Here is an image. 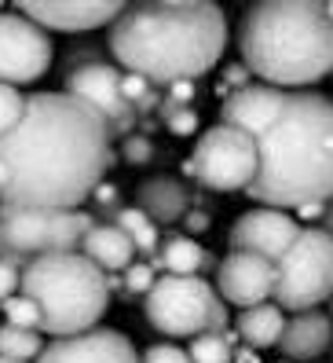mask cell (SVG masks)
<instances>
[{
    "mask_svg": "<svg viewBox=\"0 0 333 363\" xmlns=\"http://www.w3.org/2000/svg\"><path fill=\"white\" fill-rule=\"evenodd\" d=\"M114 165V136L66 92H33L0 136V206L81 209Z\"/></svg>",
    "mask_w": 333,
    "mask_h": 363,
    "instance_id": "1",
    "label": "cell"
},
{
    "mask_svg": "<svg viewBox=\"0 0 333 363\" xmlns=\"http://www.w3.org/2000/svg\"><path fill=\"white\" fill-rule=\"evenodd\" d=\"M220 125H235L257 147V180L245 195L264 209L326 206L333 199V99L253 81L220 103Z\"/></svg>",
    "mask_w": 333,
    "mask_h": 363,
    "instance_id": "2",
    "label": "cell"
},
{
    "mask_svg": "<svg viewBox=\"0 0 333 363\" xmlns=\"http://www.w3.org/2000/svg\"><path fill=\"white\" fill-rule=\"evenodd\" d=\"M227 48V15L209 0H151L124 4L110 23V55L121 74L154 89L205 77Z\"/></svg>",
    "mask_w": 333,
    "mask_h": 363,
    "instance_id": "3",
    "label": "cell"
},
{
    "mask_svg": "<svg viewBox=\"0 0 333 363\" xmlns=\"http://www.w3.org/2000/svg\"><path fill=\"white\" fill-rule=\"evenodd\" d=\"M238 55L253 81L300 92L333 74V18L308 0L253 4L238 23Z\"/></svg>",
    "mask_w": 333,
    "mask_h": 363,
    "instance_id": "4",
    "label": "cell"
},
{
    "mask_svg": "<svg viewBox=\"0 0 333 363\" xmlns=\"http://www.w3.org/2000/svg\"><path fill=\"white\" fill-rule=\"evenodd\" d=\"M18 294L30 297L40 315V334L74 337L95 330L110 308V283L81 253H52L23 268Z\"/></svg>",
    "mask_w": 333,
    "mask_h": 363,
    "instance_id": "5",
    "label": "cell"
},
{
    "mask_svg": "<svg viewBox=\"0 0 333 363\" xmlns=\"http://www.w3.org/2000/svg\"><path fill=\"white\" fill-rule=\"evenodd\" d=\"M95 217L88 209H18L0 206V261L23 272L52 253H77Z\"/></svg>",
    "mask_w": 333,
    "mask_h": 363,
    "instance_id": "6",
    "label": "cell"
},
{
    "mask_svg": "<svg viewBox=\"0 0 333 363\" xmlns=\"http://www.w3.org/2000/svg\"><path fill=\"white\" fill-rule=\"evenodd\" d=\"M143 315L165 337H198L205 330H227V305L201 275H158L143 297Z\"/></svg>",
    "mask_w": 333,
    "mask_h": 363,
    "instance_id": "7",
    "label": "cell"
},
{
    "mask_svg": "<svg viewBox=\"0 0 333 363\" xmlns=\"http://www.w3.org/2000/svg\"><path fill=\"white\" fill-rule=\"evenodd\" d=\"M329 297H333V239L319 224H308L275 261L271 301L282 312H311L326 305Z\"/></svg>",
    "mask_w": 333,
    "mask_h": 363,
    "instance_id": "8",
    "label": "cell"
},
{
    "mask_svg": "<svg viewBox=\"0 0 333 363\" xmlns=\"http://www.w3.org/2000/svg\"><path fill=\"white\" fill-rule=\"evenodd\" d=\"M187 177L220 195L249 191V184L257 180V147L235 125H213L198 136L187 158Z\"/></svg>",
    "mask_w": 333,
    "mask_h": 363,
    "instance_id": "9",
    "label": "cell"
},
{
    "mask_svg": "<svg viewBox=\"0 0 333 363\" xmlns=\"http://www.w3.org/2000/svg\"><path fill=\"white\" fill-rule=\"evenodd\" d=\"M52 33L18 11H0V84L23 89L52 70Z\"/></svg>",
    "mask_w": 333,
    "mask_h": 363,
    "instance_id": "10",
    "label": "cell"
},
{
    "mask_svg": "<svg viewBox=\"0 0 333 363\" xmlns=\"http://www.w3.org/2000/svg\"><path fill=\"white\" fill-rule=\"evenodd\" d=\"M66 96H74L77 103H85L88 111L107 125V133L117 140H124L129 133H136V111L129 106V99H124L121 92V70L114 67V62H92V67H77L66 74V89H62Z\"/></svg>",
    "mask_w": 333,
    "mask_h": 363,
    "instance_id": "11",
    "label": "cell"
},
{
    "mask_svg": "<svg viewBox=\"0 0 333 363\" xmlns=\"http://www.w3.org/2000/svg\"><path fill=\"white\" fill-rule=\"evenodd\" d=\"M124 4L117 0H23L18 15H26L45 33H92L110 26Z\"/></svg>",
    "mask_w": 333,
    "mask_h": 363,
    "instance_id": "12",
    "label": "cell"
},
{
    "mask_svg": "<svg viewBox=\"0 0 333 363\" xmlns=\"http://www.w3.org/2000/svg\"><path fill=\"white\" fill-rule=\"evenodd\" d=\"M300 224L282 209H245L242 217L231 224V250L235 253H253V257L275 264L282 253L289 250V242L297 239Z\"/></svg>",
    "mask_w": 333,
    "mask_h": 363,
    "instance_id": "13",
    "label": "cell"
},
{
    "mask_svg": "<svg viewBox=\"0 0 333 363\" xmlns=\"http://www.w3.org/2000/svg\"><path fill=\"white\" fill-rule=\"evenodd\" d=\"M216 297L235 308H253L271 301L275 294V264H267L253 253H227L216 264Z\"/></svg>",
    "mask_w": 333,
    "mask_h": 363,
    "instance_id": "14",
    "label": "cell"
},
{
    "mask_svg": "<svg viewBox=\"0 0 333 363\" xmlns=\"http://www.w3.org/2000/svg\"><path fill=\"white\" fill-rule=\"evenodd\" d=\"M37 363H139V352L121 330L95 327L74 337H52Z\"/></svg>",
    "mask_w": 333,
    "mask_h": 363,
    "instance_id": "15",
    "label": "cell"
},
{
    "mask_svg": "<svg viewBox=\"0 0 333 363\" xmlns=\"http://www.w3.org/2000/svg\"><path fill=\"white\" fill-rule=\"evenodd\" d=\"M279 349H282L286 363H319L333 349V323H329V315L322 308L293 312L286 319Z\"/></svg>",
    "mask_w": 333,
    "mask_h": 363,
    "instance_id": "16",
    "label": "cell"
},
{
    "mask_svg": "<svg viewBox=\"0 0 333 363\" xmlns=\"http://www.w3.org/2000/svg\"><path fill=\"white\" fill-rule=\"evenodd\" d=\"M136 209L158 228H173L183 220V213L191 209L187 187L173 177H151L136 187Z\"/></svg>",
    "mask_w": 333,
    "mask_h": 363,
    "instance_id": "17",
    "label": "cell"
},
{
    "mask_svg": "<svg viewBox=\"0 0 333 363\" xmlns=\"http://www.w3.org/2000/svg\"><path fill=\"white\" fill-rule=\"evenodd\" d=\"M81 257L85 261H92L103 275H117V272H124L132 261H136V250H132V242L124 239V231L121 228H114L110 220H95L92 228H88V235L81 239Z\"/></svg>",
    "mask_w": 333,
    "mask_h": 363,
    "instance_id": "18",
    "label": "cell"
},
{
    "mask_svg": "<svg viewBox=\"0 0 333 363\" xmlns=\"http://www.w3.org/2000/svg\"><path fill=\"white\" fill-rule=\"evenodd\" d=\"M154 272L161 268L165 275H201L205 268H213V253H205L194 239H187L183 231H173L169 239H161L158 257L151 261Z\"/></svg>",
    "mask_w": 333,
    "mask_h": 363,
    "instance_id": "19",
    "label": "cell"
},
{
    "mask_svg": "<svg viewBox=\"0 0 333 363\" xmlns=\"http://www.w3.org/2000/svg\"><path fill=\"white\" fill-rule=\"evenodd\" d=\"M235 330L249 349H271V345H279V337L286 330V312L275 301L242 308L238 319H235Z\"/></svg>",
    "mask_w": 333,
    "mask_h": 363,
    "instance_id": "20",
    "label": "cell"
},
{
    "mask_svg": "<svg viewBox=\"0 0 333 363\" xmlns=\"http://www.w3.org/2000/svg\"><path fill=\"white\" fill-rule=\"evenodd\" d=\"M110 224L124 231V239L132 242V250L139 253V257H151V261L158 257V246H161L158 224H151L136 206H117V213H114V220H110Z\"/></svg>",
    "mask_w": 333,
    "mask_h": 363,
    "instance_id": "21",
    "label": "cell"
},
{
    "mask_svg": "<svg viewBox=\"0 0 333 363\" xmlns=\"http://www.w3.org/2000/svg\"><path fill=\"white\" fill-rule=\"evenodd\" d=\"M40 352H45V334L0 323V356L18 359V363H37Z\"/></svg>",
    "mask_w": 333,
    "mask_h": 363,
    "instance_id": "22",
    "label": "cell"
},
{
    "mask_svg": "<svg viewBox=\"0 0 333 363\" xmlns=\"http://www.w3.org/2000/svg\"><path fill=\"white\" fill-rule=\"evenodd\" d=\"M187 359L191 363H235V341L231 334H216L205 330L198 337H191V349H187Z\"/></svg>",
    "mask_w": 333,
    "mask_h": 363,
    "instance_id": "23",
    "label": "cell"
},
{
    "mask_svg": "<svg viewBox=\"0 0 333 363\" xmlns=\"http://www.w3.org/2000/svg\"><path fill=\"white\" fill-rule=\"evenodd\" d=\"M121 92H124V99H129V106H132L136 114H143V111H151L154 103H161L154 84L136 77V74H121Z\"/></svg>",
    "mask_w": 333,
    "mask_h": 363,
    "instance_id": "24",
    "label": "cell"
},
{
    "mask_svg": "<svg viewBox=\"0 0 333 363\" xmlns=\"http://www.w3.org/2000/svg\"><path fill=\"white\" fill-rule=\"evenodd\" d=\"M4 323L8 327H18V330H37L40 334V315H37V308H33V301L30 297H23V294H15V297H8L4 305Z\"/></svg>",
    "mask_w": 333,
    "mask_h": 363,
    "instance_id": "25",
    "label": "cell"
},
{
    "mask_svg": "<svg viewBox=\"0 0 333 363\" xmlns=\"http://www.w3.org/2000/svg\"><path fill=\"white\" fill-rule=\"evenodd\" d=\"M23 111H26V96L11 89V84H0V136H8L15 129Z\"/></svg>",
    "mask_w": 333,
    "mask_h": 363,
    "instance_id": "26",
    "label": "cell"
},
{
    "mask_svg": "<svg viewBox=\"0 0 333 363\" xmlns=\"http://www.w3.org/2000/svg\"><path fill=\"white\" fill-rule=\"evenodd\" d=\"M121 275H124V294H129V297H147L151 286L158 283V272H154V264H147V261H132Z\"/></svg>",
    "mask_w": 333,
    "mask_h": 363,
    "instance_id": "27",
    "label": "cell"
},
{
    "mask_svg": "<svg viewBox=\"0 0 333 363\" xmlns=\"http://www.w3.org/2000/svg\"><path fill=\"white\" fill-rule=\"evenodd\" d=\"M161 118H165V129L173 136H191L198 133V114L191 106H176V103H161Z\"/></svg>",
    "mask_w": 333,
    "mask_h": 363,
    "instance_id": "28",
    "label": "cell"
},
{
    "mask_svg": "<svg viewBox=\"0 0 333 363\" xmlns=\"http://www.w3.org/2000/svg\"><path fill=\"white\" fill-rule=\"evenodd\" d=\"M121 162L129 165H151L154 162V140L147 133H129L121 140Z\"/></svg>",
    "mask_w": 333,
    "mask_h": 363,
    "instance_id": "29",
    "label": "cell"
},
{
    "mask_svg": "<svg viewBox=\"0 0 333 363\" xmlns=\"http://www.w3.org/2000/svg\"><path fill=\"white\" fill-rule=\"evenodd\" d=\"M249 84H253V74H249L242 62H227V70H223L220 81H216V92L227 99V96H235V92L249 89Z\"/></svg>",
    "mask_w": 333,
    "mask_h": 363,
    "instance_id": "30",
    "label": "cell"
},
{
    "mask_svg": "<svg viewBox=\"0 0 333 363\" xmlns=\"http://www.w3.org/2000/svg\"><path fill=\"white\" fill-rule=\"evenodd\" d=\"M139 363H191V359H187V349L173 345V341H154V345L143 349Z\"/></svg>",
    "mask_w": 333,
    "mask_h": 363,
    "instance_id": "31",
    "label": "cell"
},
{
    "mask_svg": "<svg viewBox=\"0 0 333 363\" xmlns=\"http://www.w3.org/2000/svg\"><path fill=\"white\" fill-rule=\"evenodd\" d=\"M183 235L191 239V235H201V231H209V224H213V217H209V209H201V206H191L183 213Z\"/></svg>",
    "mask_w": 333,
    "mask_h": 363,
    "instance_id": "32",
    "label": "cell"
},
{
    "mask_svg": "<svg viewBox=\"0 0 333 363\" xmlns=\"http://www.w3.org/2000/svg\"><path fill=\"white\" fill-rule=\"evenodd\" d=\"M18 283H23V272H18L15 264H8V261H0V305L18 294Z\"/></svg>",
    "mask_w": 333,
    "mask_h": 363,
    "instance_id": "33",
    "label": "cell"
},
{
    "mask_svg": "<svg viewBox=\"0 0 333 363\" xmlns=\"http://www.w3.org/2000/svg\"><path fill=\"white\" fill-rule=\"evenodd\" d=\"M92 202L99 206V209H107V206H114V213H117V187L114 184H107L103 180L95 191H92Z\"/></svg>",
    "mask_w": 333,
    "mask_h": 363,
    "instance_id": "34",
    "label": "cell"
},
{
    "mask_svg": "<svg viewBox=\"0 0 333 363\" xmlns=\"http://www.w3.org/2000/svg\"><path fill=\"white\" fill-rule=\"evenodd\" d=\"M319 228H322V231L329 235V239H333V199H329V202L322 206V217H319Z\"/></svg>",
    "mask_w": 333,
    "mask_h": 363,
    "instance_id": "35",
    "label": "cell"
},
{
    "mask_svg": "<svg viewBox=\"0 0 333 363\" xmlns=\"http://www.w3.org/2000/svg\"><path fill=\"white\" fill-rule=\"evenodd\" d=\"M300 217L304 220H319L322 217V206H300Z\"/></svg>",
    "mask_w": 333,
    "mask_h": 363,
    "instance_id": "36",
    "label": "cell"
},
{
    "mask_svg": "<svg viewBox=\"0 0 333 363\" xmlns=\"http://www.w3.org/2000/svg\"><path fill=\"white\" fill-rule=\"evenodd\" d=\"M326 305H329V312H326V315H329V323H333V297H329V301H326Z\"/></svg>",
    "mask_w": 333,
    "mask_h": 363,
    "instance_id": "37",
    "label": "cell"
},
{
    "mask_svg": "<svg viewBox=\"0 0 333 363\" xmlns=\"http://www.w3.org/2000/svg\"><path fill=\"white\" fill-rule=\"evenodd\" d=\"M0 363H18V359H8V356H0Z\"/></svg>",
    "mask_w": 333,
    "mask_h": 363,
    "instance_id": "38",
    "label": "cell"
},
{
    "mask_svg": "<svg viewBox=\"0 0 333 363\" xmlns=\"http://www.w3.org/2000/svg\"><path fill=\"white\" fill-rule=\"evenodd\" d=\"M326 15H329V18H333V4H326Z\"/></svg>",
    "mask_w": 333,
    "mask_h": 363,
    "instance_id": "39",
    "label": "cell"
},
{
    "mask_svg": "<svg viewBox=\"0 0 333 363\" xmlns=\"http://www.w3.org/2000/svg\"><path fill=\"white\" fill-rule=\"evenodd\" d=\"M329 77H333V74H329Z\"/></svg>",
    "mask_w": 333,
    "mask_h": 363,
    "instance_id": "40",
    "label": "cell"
},
{
    "mask_svg": "<svg viewBox=\"0 0 333 363\" xmlns=\"http://www.w3.org/2000/svg\"><path fill=\"white\" fill-rule=\"evenodd\" d=\"M282 363H286V359H282Z\"/></svg>",
    "mask_w": 333,
    "mask_h": 363,
    "instance_id": "41",
    "label": "cell"
},
{
    "mask_svg": "<svg viewBox=\"0 0 333 363\" xmlns=\"http://www.w3.org/2000/svg\"><path fill=\"white\" fill-rule=\"evenodd\" d=\"M329 352H333V349H329Z\"/></svg>",
    "mask_w": 333,
    "mask_h": 363,
    "instance_id": "42",
    "label": "cell"
}]
</instances>
